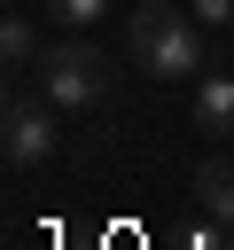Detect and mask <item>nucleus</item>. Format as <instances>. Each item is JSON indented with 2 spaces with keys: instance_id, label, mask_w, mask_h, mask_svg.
Returning a JSON list of instances; mask_svg holds the SVG:
<instances>
[{
  "instance_id": "obj_4",
  "label": "nucleus",
  "mask_w": 234,
  "mask_h": 250,
  "mask_svg": "<svg viewBox=\"0 0 234 250\" xmlns=\"http://www.w3.org/2000/svg\"><path fill=\"white\" fill-rule=\"evenodd\" d=\"M195 133H211V141L234 133V70H226V62H211V70L195 78Z\"/></svg>"
},
{
  "instance_id": "obj_1",
  "label": "nucleus",
  "mask_w": 234,
  "mask_h": 250,
  "mask_svg": "<svg viewBox=\"0 0 234 250\" xmlns=\"http://www.w3.org/2000/svg\"><path fill=\"white\" fill-rule=\"evenodd\" d=\"M125 55L156 78H203L211 70V47H203V16L195 8H172V0H148L133 8L125 23Z\"/></svg>"
},
{
  "instance_id": "obj_6",
  "label": "nucleus",
  "mask_w": 234,
  "mask_h": 250,
  "mask_svg": "<svg viewBox=\"0 0 234 250\" xmlns=\"http://www.w3.org/2000/svg\"><path fill=\"white\" fill-rule=\"evenodd\" d=\"M0 55H8V70H39V31H31V16H8L0 23Z\"/></svg>"
},
{
  "instance_id": "obj_3",
  "label": "nucleus",
  "mask_w": 234,
  "mask_h": 250,
  "mask_svg": "<svg viewBox=\"0 0 234 250\" xmlns=\"http://www.w3.org/2000/svg\"><path fill=\"white\" fill-rule=\"evenodd\" d=\"M55 133H62V125H55V102H23V94H16V102H8V133H0V148H8L16 172H31V164L55 156Z\"/></svg>"
},
{
  "instance_id": "obj_2",
  "label": "nucleus",
  "mask_w": 234,
  "mask_h": 250,
  "mask_svg": "<svg viewBox=\"0 0 234 250\" xmlns=\"http://www.w3.org/2000/svg\"><path fill=\"white\" fill-rule=\"evenodd\" d=\"M39 86L55 109H101L109 102V55L94 39H55L39 55Z\"/></svg>"
},
{
  "instance_id": "obj_5",
  "label": "nucleus",
  "mask_w": 234,
  "mask_h": 250,
  "mask_svg": "<svg viewBox=\"0 0 234 250\" xmlns=\"http://www.w3.org/2000/svg\"><path fill=\"white\" fill-rule=\"evenodd\" d=\"M195 195H203L211 227H226V234H234V156H226V148L195 164Z\"/></svg>"
},
{
  "instance_id": "obj_7",
  "label": "nucleus",
  "mask_w": 234,
  "mask_h": 250,
  "mask_svg": "<svg viewBox=\"0 0 234 250\" xmlns=\"http://www.w3.org/2000/svg\"><path fill=\"white\" fill-rule=\"evenodd\" d=\"M39 8H47V23H62V31H86V23L109 16V0H39Z\"/></svg>"
},
{
  "instance_id": "obj_8",
  "label": "nucleus",
  "mask_w": 234,
  "mask_h": 250,
  "mask_svg": "<svg viewBox=\"0 0 234 250\" xmlns=\"http://www.w3.org/2000/svg\"><path fill=\"white\" fill-rule=\"evenodd\" d=\"M203 23H218V31H234V0H187Z\"/></svg>"
}]
</instances>
